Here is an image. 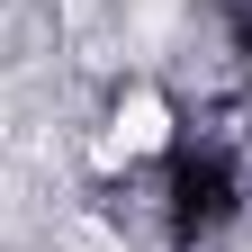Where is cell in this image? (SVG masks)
I'll list each match as a JSON object with an SVG mask.
<instances>
[{
  "label": "cell",
  "mask_w": 252,
  "mask_h": 252,
  "mask_svg": "<svg viewBox=\"0 0 252 252\" xmlns=\"http://www.w3.org/2000/svg\"><path fill=\"white\" fill-rule=\"evenodd\" d=\"M162 144V99H126L117 108V153H153Z\"/></svg>",
  "instance_id": "6da1fadb"
}]
</instances>
